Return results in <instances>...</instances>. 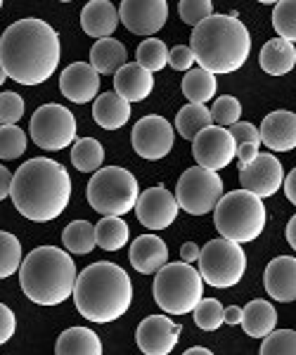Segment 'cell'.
<instances>
[{
    "instance_id": "cell-30",
    "label": "cell",
    "mask_w": 296,
    "mask_h": 355,
    "mask_svg": "<svg viewBox=\"0 0 296 355\" xmlns=\"http://www.w3.org/2000/svg\"><path fill=\"white\" fill-rule=\"evenodd\" d=\"M130 230L128 223L123 218H114V216H105L98 225H95V244L105 251H119L128 244Z\"/></svg>"
},
{
    "instance_id": "cell-14",
    "label": "cell",
    "mask_w": 296,
    "mask_h": 355,
    "mask_svg": "<svg viewBox=\"0 0 296 355\" xmlns=\"http://www.w3.org/2000/svg\"><path fill=\"white\" fill-rule=\"evenodd\" d=\"M284 182V168L275 154H259L252 164L240 166V185L244 192L265 199L280 192Z\"/></svg>"
},
{
    "instance_id": "cell-16",
    "label": "cell",
    "mask_w": 296,
    "mask_h": 355,
    "mask_svg": "<svg viewBox=\"0 0 296 355\" xmlns=\"http://www.w3.org/2000/svg\"><path fill=\"white\" fill-rule=\"evenodd\" d=\"M180 327L166 315H150L138 324L135 331V343L145 355H171L180 341Z\"/></svg>"
},
{
    "instance_id": "cell-17",
    "label": "cell",
    "mask_w": 296,
    "mask_h": 355,
    "mask_svg": "<svg viewBox=\"0 0 296 355\" xmlns=\"http://www.w3.org/2000/svg\"><path fill=\"white\" fill-rule=\"evenodd\" d=\"M178 211L180 206L175 202V194H171L162 185L140 192L138 204H135L138 220L147 230H166L171 223H175V218H178Z\"/></svg>"
},
{
    "instance_id": "cell-28",
    "label": "cell",
    "mask_w": 296,
    "mask_h": 355,
    "mask_svg": "<svg viewBox=\"0 0 296 355\" xmlns=\"http://www.w3.org/2000/svg\"><path fill=\"white\" fill-rule=\"evenodd\" d=\"M259 64L270 76H284L296 67V48L282 38H272L261 48Z\"/></svg>"
},
{
    "instance_id": "cell-33",
    "label": "cell",
    "mask_w": 296,
    "mask_h": 355,
    "mask_svg": "<svg viewBox=\"0 0 296 355\" xmlns=\"http://www.w3.org/2000/svg\"><path fill=\"white\" fill-rule=\"evenodd\" d=\"M209 125H211V114H209V107L204 105H190L187 102L183 110L178 112V116H175V130L185 140H195Z\"/></svg>"
},
{
    "instance_id": "cell-22",
    "label": "cell",
    "mask_w": 296,
    "mask_h": 355,
    "mask_svg": "<svg viewBox=\"0 0 296 355\" xmlns=\"http://www.w3.org/2000/svg\"><path fill=\"white\" fill-rule=\"evenodd\" d=\"M152 90H155V73L142 69L138 62L121 67L114 73V93L121 100H126L128 105L147 100L152 95Z\"/></svg>"
},
{
    "instance_id": "cell-23",
    "label": "cell",
    "mask_w": 296,
    "mask_h": 355,
    "mask_svg": "<svg viewBox=\"0 0 296 355\" xmlns=\"http://www.w3.org/2000/svg\"><path fill=\"white\" fill-rule=\"evenodd\" d=\"M81 26L85 36L95 38V41L112 38V33L119 26V10L110 0H90L81 10Z\"/></svg>"
},
{
    "instance_id": "cell-32",
    "label": "cell",
    "mask_w": 296,
    "mask_h": 355,
    "mask_svg": "<svg viewBox=\"0 0 296 355\" xmlns=\"http://www.w3.org/2000/svg\"><path fill=\"white\" fill-rule=\"evenodd\" d=\"M105 162V147L95 137H81L71 145V164L81 173H98Z\"/></svg>"
},
{
    "instance_id": "cell-19",
    "label": "cell",
    "mask_w": 296,
    "mask_h": 355,
    "mask_svg": "<svg viewBox=\"0 0 296 355\" xmlns=\"http://www.w3.org/2000/svg\"><path fill=\"white\" fill-rule=\"evenodd\" d=\"M261 145L272 152H292L296 147V114L287 110H275L263 116L259 128Z\"/></svg>"
},
{
    "instance_id": "cell-8",
    "label": "cell",
    "mask_w": 296,
    "mask_h": 355,
    "mask_svg": "<svg viewBox=\"0 0 296 355\" xmlns=\"http://www.w3.org/2000/svg\"><path fill=\"white\" fill-rule=\"evenodd\" d=\"M140 185L135 175L121 166H105L93 173L88 182V204L102 216H121L130 214L138 204Z\"/></svg>"
},
{
    "instance_id": "cell-44",
    "label": "cell",
    "mask_w": 296,
    "mask_h": 355,
    "mask_svg": "<svg viewBox=\"0 0 296 355\" xmlns=\"http://www.w3.org/2000/svg\"><path fill=\"white\" fill-rule=\"evenodd\" d=\"M192 64H195V55H192L190 45H175V48L168 50V67L175 69V71H190Z\"/></svg>"
},
{
    "instance_id": "cell-51",
    "label": "cell",
    "mask_w": 296,
    "mask_h": 355,
    "mask_svg": "<svg viewBox=\"0 0 296 355\" xmlns=\"http://www.w3.org/2000/svg\"><path fill=\"white\" fill-rule=\"evenodd\" d=\"M287 242L296 251V216H292L289 223H287Z\"/></svg>"
},
{
    "instance_id": "cell-53",
    "label": "cell",
    "mask_w": 296,
    "mask_h": 355,
    "mask_svg": "<svg viewBox=\"0 0 296 355\" xmlns=\"http://www.w3.org/2000/svg\"><path fill=\"white\" fill-rule=\"evenodd\" d=\"M5 78H8V76H5V71H3V64H0V85L5 83Z\"/></svg>"
},
{
    "instance_id": "cell-41",
    "label": "cell",
    "mask_w": 296,
    "mask_h": 355,
    "mask_svg": "<svg viewBox=\"0 0 296 355\" xmlns=\"http://www.w3.org/2000/svg\"><path fill=\"white\" fill-rule=\"evenodd\" d=\"M178 15L187 26H199L214 15L211 0H183L178 5Z\"/></svg>"
},
{
    "instance_id": "cell-10",
    "label": "cell",
    "mask_w": 296,
    "mask_h": 355,
    "mask_svg": "<svg viewBox=\"0 0 296 355\" xmlns=\"http://www.w3.org/2000/svg\"><path fill=\"white\" fill-rule=\"evenodd\" d=\"M223 197V180L218 173L202 166H192L175 185V202L190 216H207Z\"/></svg>"
},
{
    "instance_id": "cell-31",
    "label": "cell",
    "mask_w": 296,
    "mask_h": 355,
    "mask_svg": "<svg viewBox=\"0 0 296 355\" xmlns=\"http://www.w3.org/2000/svg\"><path fill=\"white\" fill-rule=\"evenodd\" d=\"M62 244H64L67 254L85 256L95 249V225L88 220H71L62 232Z\"/></svg>"
},
{
    "instance_id": "cell-2",
    "label": "cell",
    "mask_w": 296,
    "mask_h": 355,
    "mask_svg": "<svg viewBox=\"0 0 296 355\" xmlns=\"http://www.w3.org/2000/svg\"><path fill=\"white\" fill-rule=\"evenodd\" d=\"M15 209L33 223L60 218L71 199V178L62 164L48 157H36L21 164L12 175L10 190Z\"/></svg>"
},
{
    "instance_id": "cell-45",
    "label": "cell",
    "mask_w": 296,
    "mask_h": 355,
    "mask_svg": "<svg viewBox=\"0 0 296 355\" xmlns=\"http://www.w3.org/2000/svg\"><path fill=\"white\" fill-rule=\"evenodd\" d=\"M17 331V318L5 303H0V346L8 343Z\"/></svg>"
},
{
    "instance_id": "cell-5",
    "label": "cell",
    "mask_w": 296,
    "mask_h": 355,
    "mask_svg": "<svg viewBox=\"0 0 296 355\" xmlns=\"http://www.w3.org/2000/svg\"><path fill=\"white\" fill-rule=\"evenodd\" d=\"M19 284L28 301L38 306H60L73 294L76 263L64 249L38 246L21 261Z\"/></svg>"
},
{
    "instance_id": "cell-52",
    "label": "cell",
    "mask_w": 296,
    "mask_h": 355,
    "mask_svg": "<svg viewBox=\"0 0 296 355\" xmlns=\"http://www.w3.org/2000/svg\"><path fill=\"white\" fill-rule=\"evenodd\" d=\"M183 355H214L209 348H204V346H195V348H187V351Z\"/></svg>"
},
{
    "instance_id": "cell-43",
    "label": "cell",
    "mask_w": 296,
    "mask_h": 355,
    "mask_svg": "<svg viewBox=\"0 0 296 355\" xmlns=\"http://www.w3.org/2000/svg\"><path fill=\"white\" fill-rule=\"evenodd\" d=\"M227 130H230L232 140L237 142V147H240V145H256V147H261V133H259V128H256L254 123L237 121L235 125H230Z\"/></svg>"
},
{
    "instance_id": "cell-26",
    "label": "cell",
    "mask_w": 296,
    "mask_h": 355,
    "mask_svg": "<svg viewBox=\"0 0 296 355\" xmlns=\"http://www.w3.org/2000/svg\"><path fill=\"white\" fill-rule=\"evenodd\" d=\"M128 53L126 45L116 38H102V41H95V45L90 48V67L95 71L105 73V76H114L121 67L128 64Z\"/></svg>"
},
{
    "instance_id": "cell-48",
    "label": "cell",
    "mask_w": 296,
    "mask_h": 355,
    "mask_svg": "<svg viewBox=\"0 0 296 355\" xmlns=\"http://www.w3.org/2000/svg\"><path fill=\"white\" fill-rule=\"evenodd\" d=\"M10 190H12V173L5 166H0V202L10 197Z\"/></svg>"
},
{
    "instance_id": "cell-39",
    "label": "cell",
    "mask_w": 296,
    "mask_h": 355,
    "mask_svg": "<svg viewBox=\"0 0 296 355\" xmlns=\"http://www.w3.org/2000/svg\"><path fill=\"white\" fill-rule=\"evenodd\" d=\"M211 114V125H220V128H230L240 121L242 116V105L237 97L232 95H223L214 102V107L209 110Z\"/></svg>"
},
{
    "instance_id": "cell-38",
    "label": "cell",
    "mask_w": 296,
    "mask_h": 355,
    "mask_svg": "<svg viewBox=\"0 0 296 355\" xmlns=\"http://www.w3.org/2000/svg\"><path fill=\"white\" fill-rule=\"evenodd\" d=\"M26 152V133L19 125H0V159L12 162Z\"/></svg>"
},
{
    "instance_id": "cell-18",
    "label": "cell",
    "mask_w": 296,
    "mask_h": 355,
    "mask_svg": "<svg viewBox=\"0 0 296 355\" xmlns=\"http://www.w3.org/2000/svg\"><path fill=\"white\" fill-rule=\"evenodd\" d=\"M60 90L67 100L76 102V105L93 102L95 95L100 93V73L88 62L69 64L60 76Z\"/></svg>"
},
{
    "instance_id": "cell-37",
    "label": "cell",
    "mask_w": 296,
    "mask_h": 355,
    "mask_svg": "<svg viewBox=\"0 0 296 355\" xmlns=\"http://www.w3.org/2000/svg\"><path fill=\"white\" fill-rule=\"evenodd\" d=\"M192 313H195V324L204 331H216L225 324V308L216 299H202Z\"/></svg>"
},
{
    "instance_id": "cell-20",
    "label": "cell",
    "mask_w": 296,
    "mask_h": 355,
    "mask_svg": "<svg viewBox=\"0 0 296 355\" xmlns=\"http://www.w3.org/2000/svg\"><path fill=\"white\" fill-rule=\"evenodd\" d=\"M263 287L270 299L280 303L296 301V259L294 256H277L265 266Z\"/></svg>"
},
{
    "instance_id": "cell-24",
    "label": "cell",
    "mask_w": 296,
    "mask_h": 355,
    "mask_svg": "<svg viewBox=\"0 0 296 355\" xmlns=\"http://www.w3.org/2000/svg\"><path fill=\"white\" fill-rule=\"evenodd\" d=\"M242 311H244V318H242L240 327L247 331V336H252V339H265L270 331H275L277 313L270 301L254 299V301H249L247 308H242Z\"/></svg>"
},
{
    "instance_id": "cell-35",
    "label": "cell",
    "mask_w": 296,
    "mask_h": 355,
    "mask_svg": "<svg viewBox=\"0 0 296 355\" xmlns=\"http://www.w3.org/2000/svg\"><path fill=\"white\" fill-rule=\"evenodd\" d=\"M272 28H275L277 38L287 43H296V0H282L275 3L272 10Z\"/></svg>"
},
{
    "instance_id": "cell-12",
    "label": "cell",
    "mask_w": 296,
    "mask_h": 355,
    "mask_svg": "<svg viewBox=\"0 0 296 355\" xmlns=\"http://www.w3.org/2000/svg\"><path fill=\"white\" fill-rule=\"evenodd\" d=\"M130 145H133L138 157L147 159V162H159V159L168 157L171 150H173L175 130L164 116L150 114V116H142L133 125Z\"/></svg>"
},
{
    "instance_id": "cell-11",
    "label": "cell",
    "mask_w": 296,
    "mask_h": 355,
    "mask_svg": "<svg viewBox=\"0 0 296 355\" xmlns=\"http://www.w3.org/2000/svg\"><path fill=\"white\" fill-rule=\"evenodd\" d=\"M31 140L45 152H60L76 140V119L62 105H43L33 112L28 123Z\"/></svg>"
},
{
    "instance_id": "cell-1",
    "label": "cell",
    "mask_w": 296,
    "mask_h": 355,
    "mask_svg": "<svg viewBox=\"0 0 296 355\" xmlns=\"http://www.w3.org/2000/svg\"><path fill=\"white\" fill-rule=\"evenodd\" d=\"M60 36L43 19H19L0 36V64L19 85H41L60 64Z\"/></svg>"
},
{
    "instance_id": "cell-34",
    "label": "cell",
    "mask_w": 296,
    "mask_h": 355,
    "mask_svg": "<svg viewBox=\"0 0 296 355\" xmlns=\"http://www.w3.org/2000/svg\"><path fill=\"white\" fill-rule=\"evenodd\" d=\"M21 242L12 232L0 230V279H8L21 268Z\"/></svg>"
},
{
    "instance_id": "cell-50",
    "label": "cell",
    "mask_w": 296,
    "mask_h": 355,
    "mask_svg": "<svg viewBox=\"0 0 296 355\" xmlns=\"http://www.w3.org/2000/svg\"><path fill=\"white\" fill-rule=\"evenodd\" d=\"M242 318H244V311H242L240 306L225 308V322L230 324V327H237V324H242Z\"/></svg>"
},
{
    "instance_id": "cell-13",
    "label": "cell",
    "mask_w": 296,
    "mask_h": 355,
    "mask_svg": "<svg viewBox=\"0 0 296 355\" xmlns=\"http://www.w3.org/2000/svg\"><path fill=\"white\" fill-rule=\"evenodd\" d=\"M192 157H195L197 166L218 173L237 157V142L232 140L227 128L209 125L192 140Z\"/></svg>"
},
{
    "instance_id": "cell-29",
    "label": "cell",
    "mask_w": 296,
    "mask_h": 355,
    "mask_svg": "<svg viewBox=\"0 0 296 355\" xmlns=\"http://www.w3.org/2000/svg\"><path fill=\"white\" fill-rule=\"evenodd\" d=\"M216 88H218V81H216L214 73L204 71V69H190V71L183 76V95L187 97L190 105H204L216 95Z\"/></svg>"
},
{
    "instance_id": "cell-47",
    "label": "cell",
    "mask_w": 296,
    "mask_h": 355,
    "mask_svg": "<svg viewBox=\"0 0 296 355\" xmlns=\"http://www.w3.org/2000/svg\"><path fill=\"white\" fill-rule=\"evenodd\" d=\"M261 154V150L256 145H240L237 147V159H240V164H252L256 157Z\"/></svg>"
},
{
    "instance_id": "cell-27",
    "label": "cell",
    "mask_w": 296,
    "mask_h": 355,
    "mask_svg": "<svg viewBox=\"0 0 296 355\" xmlns=\"http://www.w3.org/2000/svg\"><path fill=\"white\" fill-rule=\"evenodd\" d=\"M55 355H102V341L88 327H69L57 336Z\"/></svg>"
},
{
    "instance_id": "cell-15",
    "label": "cell",
    "mask_w": 296,
    "mask_h": 355,
    "mask_svg": "<svg viewBox=\"0 0 296 355\" xmlns=\"http://www.w3.org/2000/svg\"><path fill=\"white\" fill-rule=\"evenodd\" d=\"M119 19L135 36L155 38L168 19V5L164 0H123Z\"/></svg>"
},
{
    "instance_id": "cell-49",
    "label": "cell",
    "mask_w": 296,
    "mask_h": 355,
    "mask_svg": "<svg viewBox=\"0 0 296 355\" xmlns=\"http://www.w3.org/2000/svg\"><path fill=\"white\" fill-rule=\"evenodd\" d=\"M282 187H284V194H287V199L296 206V166L292 168V173L284 178Z\"/></svg>"
},
{
    "instance_id": "cell-9",
    "label": "cell",
    "mask_w": 296,
    "mask_h": 355,
    "mask_svg": "<svg viewBox=\"0 0 296 355\" xmlns=\"http://www.w3.org/2000/svg\"><path fill=\"white\" fill-rule=\"evenodd\" d=\"M199 275L204 284L216 289H230L242 282L247 272V254L242 244L227 242V239H211L202 246L199 254Z\"/></svg>"
},
{
    "instance_id": "cell-42",
    "label": "cell",
    "mask_w": 296,
    "mask_h": 355,
    "mask_svg": "<svg viewBox=\"0 0 296 355\" xmlns=\"http://www.w3.org/2000/svg\"><path fill=\"white\" fill-rule=\"evenodd\" d=\"M24 116V100L19 93H0V125H17Z\"/></svg>"
},
{
    "instance_id": "cell-6",
    "label": "cell",
    "mask_w": 296,
    "mask_h": 355,
    "mask_svg": "<svg viewBox=\"0 0 296 355\" xmlns=\"http://www.w3.org/2000/svg\"><path fill=\"white\" fill-rule=\"evenodd\" d=\"M268 211L263 199L254 197L252 192L235 190L220 197L214 209V223L220 237L235 244H247L261 237L265 230Z\"/></svg>"
},
{
    "instance_id": "cell-54",
    "label": "cell",
    "mask_w": 296,
    "mask_h": 355,
    "mask_svg": "<svg viewBox=\"0 0 296 355\" xmlns=\"http://www.w3.org/2000/svg\"><path fill=\"white\" fill-rule=\"evenodd\" d=\"M0 10H3V0H0Z\"/></svg>"
},
{
    "instance_id": "cell-46",
    "label": "cell",
    "mask_w": 296,
    "mask_h": 355,
    "mask_svg": "<svg viewBox=\"0 0 296 355\" xmlns=\"http://www.w3.org/2000/svg\"><path fill=\"white\" fill-rule=\"evenodd\" d=\"M199 254H202V249L195 244V242H185L180 246V261L187 263V266H192V263L199 261Z\"/></svg>"
},
{
    "instance_id": "cell-21",
    "label": "cell",
    "mask_w": 296,
    "mask_h": 355,
    "mask_svg": "<svg viewBox=\"0 0 296 355\" xmlns=\"http://www.w3.org/2000/svg\"><path fill=\"white\" fill-rule=\"evenodd\" d=\"M128 261L140 275H157L168 263V246L157 234H140L130 244Z\"/></svg>"
},
{
    "instance_id": "cell-25",
    "label": "cell",
    "mask_w": 296,
    "mask_h": 355,
    "mask_svg": "<svg viewBox=\"0 0 296 355\" xmlns=\"http://www.w3.org/2000/svg\"><path fill=\"white\" fill-rule=\"evenodd\" d=\"M93 119L100 128L105 130H119L128 123L130 119V105L121 100L116 93H102L95 97L93 105Z\"/></svg>"
},
{
    "instance_id": "cell-4",
    "label": "cell",
    "mask_w": 296,
    "mask_h": 355,
    "mask_svg": "<svg viewBox=\"0 0 296 355\" xmlns=\"http://www.w3.org/2000/svg\"><path fill=\"white\" fill-rule=\"evenodd\" d=\"M199 69L209 73H232L247 64L252 33L232 15H211L192 31L190 45Z\"/></svg>"
},
{
    "instance_id": "cell-7",
    "label": "cell",
    "mask_w": 296,
    "mask_h": 355,
    "mask_svg": "<svg viewBox=\"0 0 296 355\" xmlns=\"http://www.w3.org/2000/svg\"><path fill=\"white\" fill-rule=\"evenodd\" d=\"M157 306L168 315H187L197 308L204 299V279L199 270L178 261L166 263L157 275L152 284Z\"/></svg>"
},
{
    "instance_id": "cell-40",
    "label": "cell",
    "mask_w": 296,
    "mask_h": 355,
    "mask_svg": "<svg viewBox=\"0 0 296 355\" xmlns=\"http://www.w3.org/2000/svg\"><path fill=\"white\" fill-rule=\"evenodd\" d=\"M259 355H296V331L275 329L265 339H261Z\"/></svg>"
},
{
    "instance_id": "cell-36",
    "label": "cell",
    "mask_w": 296,
    "mask_h": 355,
    "mask_svg": "<svg viewBox=\"0 0 296 355\" xmlns=\"http://www.w3.org/2000/svg\"><path fill=\"white\" fill-rule=\"evenodd\" d=\"M138 64L142 69H147L150 73L162 71L168 64V48L164 41L159 38H145L138 45Z\"/></svg>"
},
{
    "instance_id": "cell-3",
    "label": "cell",
    "mask_w": 296,
    "mask_h": 355,
    "mask_svg": "<svg viewBox=\"0 0 296 355\" xmlns=\"http://www.w3.org/2000/svg\"><path fill=\"white\" fill-rule=\"evenodd\" d=\"M71 296L76 311L88 322L107 324L128 313L133 303V282L121 266L100 261L76 275Z\"/></svg>"
}]
</instances>
